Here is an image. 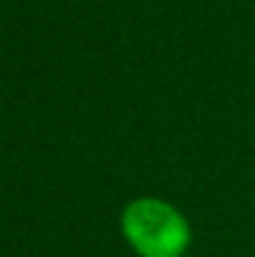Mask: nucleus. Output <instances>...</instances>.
Wrapping results in <instances>:
<instances>
[{
  "label": "nucleus",
  "mask_w": 255,
  "mask_h": 257,
  "mask_svg": "<svg viewBox=\"0 0 255 257\" xmlns=\"http://www.w3.org/2000/svg\"><path fill=\"white\" fill-rule=\"evenodd\" d=\"M120 230L138 257H183L192 241V228L181 210L156 196L126 203Z\"/></svg>",
  "instance_id": "1"
},
{
  "label": "nucleus",
  "mask_w": 255,
  "mask_h": 257,
  "mask_svg": "<svg viewBox=\"0 0 255 257\" xmlns=\"http://www.w3.org/2000/svg\"><path fill=\"white\" fill-rule=\"evenodd\" d=\"M183 257H190V255H183Z\"/></svg>",
  "instance_id": "2"
}]
</instances>
